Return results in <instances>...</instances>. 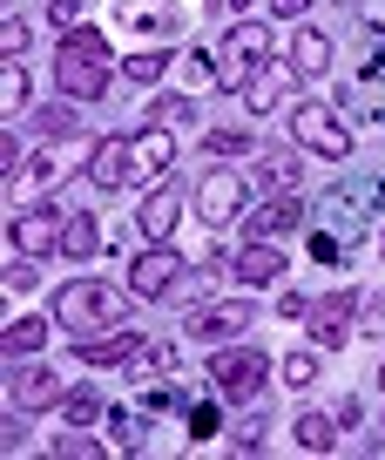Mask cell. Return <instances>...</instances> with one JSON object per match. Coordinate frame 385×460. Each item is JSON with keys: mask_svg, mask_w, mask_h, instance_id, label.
Returning a JSON list of instances; mask_svg holds the SVG:
<instances>
[{"mask_svg": "<svg viewBox=\"0 0 385 460\" xmlns=\"http://www.w3.org/2000/svg\"><path fill=\"white\" fill-rule=\"evenodd\" d=\"M55 325H68L74 339H95V332L122 325V291L95 285V278H74V285L55 291Z\"/></svg>", "mask_w": 385, "mask_h": 460, "instance_id": "1", "label": "cell"}, {"mask_svg": "<svg viewBox=\"0 0 385 460\" xmlns=\"http://www.w3.org/2000/svg\"><path fill=\"white\" fill-rule=\"evenodd\" d=\"M55 82H61V95L95 102L101 88H109V41H101L95 28H68V41H61V55H55Z\"/></svg>", "mask_w": 385, "mask_h": 460, "instance_id": "2", "label": "cell"}, {"mask_svg": "<svg viewBox=\"0 0 385 460\" xmlns=\"http://www.w3.org/2000/svg\"><path fill=\"white\" fill-rule=\"evenodd\" d=\"M216 88H230V95H243L250 88V75L271 61V28L264 21H237V28L223 34V48H216Z\"/></svg>", "mask_w": 385, "mask_h": 460, "instance_id": "3", "label": "cell"}, {"mask_svg": "<svg viewBox=\"0 0 385 460\" xmlns=\"http://www.w3.org/2000/svg\"><path fill=\"white\" fill-rule=\"evenodd\" d=\"M291 136H298L311 156H325V163H345V156H352V136L338 129L331 102H291Z\"/></svg>", "mask_w": 385, "mask_h": 460, "instance_id": "4", "label": "cell"}, {"mask_svg": "<svg viewBox=\"0 0 385 460\" xmlns=\"http://www.w3.org/2000/svg\"><path fill=\"white\" fill-rule=\"evenodd\" d=\"M210 379L230 400H250V393L271 379V359H264L257 345H223V352H210Z\"/></svg>", "mask_w": 385, "mask_h": 460, "instance_id": "5", "label": "cell"}, {"mask_svg": "<svg viewBox=\"0 0 385 460\" xmlns=\"http://www.w3.org/2000/svg\"><path fill=\"white\" fill-rule=\"evenodd\" d=\"M176 285H183V258H176L170 244L136 251V264H128V291H136V298H170Z\"/></svg>", "mask_w": 385, "mask_h": 460, "instance_id": "6", "label": "cell"}, {"mask_svg": "<svg viewBox=\"0 0 385 460\" xmlns=\"http://www.w3.org/2000/svg\"><path fill=\"white\" fill-rule=\"evenodd\" d=\"M243 197H250V190H243L237 170H210V176L197 183V217L223 230V224H237V217H243Z\"/></svg>", "mask_w": 385, "mask_h": 460, "instance_id": "7", "label": "cell"}, {"mask_svg": "<svg viewBox=\"0 0 385 460\" xmlns=\"http://www.w3.org/2000/svg\"><path fill=\"white\" fill-rule=\"evenodd\" d=\"M7 400H14V413H48V406H61L68 393H61V379L48 373L41 359H34V366H14V379H7Z\"/></svg>", "mask_w": 385, "mask_h": 460, "instance_id": "8", "label": "cell"}, {"mask_svg": "<svg viewBox=\"0 0 385 460\" xmlns=\"http://www.w3.org/2000/svg\"><path fill=\"white\" fill-rule=\"evenodd\" d=\"M61 230H68V224H61L55 203H34V210H21V217H14V244H21V258H48V251L61 244Z\"/></svg>", "mask_w": 385, "mask_h": 460, "instance_id": "9", "label": "cell"}, {"mask_svg": "<svg viewBox=\"0 0 385 460\" xmlns=\"http://www.w3.org/2000/svg\"><path fill=\"white\" fill-rule=\"evenodd\" d=\"M88 176H95V190H128L136 183V143H128V136H101Z\"/></svg>", "mask_w": 385, "mask_h": 460, "instance_id": "10", "label": "cell"}, {"mask_svg": "<svg viewBox=\"0 0 385 460\" xmlns=\"http://www.w3.org/2000/svg\"><path fill=\"white\" fill-rule=\"evenodd\" d=\"M352 318H358V291H331V298H311V339L331 352V345H345Z\"/></svg>", "mask_w": 385, "mask_h": 460, "instance_id": "11", "label": "cell"}, {"mask_svg": "<svg viewBox=\"0 0 385 460\" xmlns=\"http://www.w3.org/2000/svg\"><path fill=\"white\" fill-rule=\"evenodd\" d=\"M243 325H250V305H243V298H216V305H197V312H189V332L210 339V345L237 339Z\"/></svg>", "mask_w": 385, "mask_h": 460, "instance_id": "12", "label": "cell"}, {"mask_svg": "<svg viewBox=\"0 0 385 460\" xmlns=\"http://www.w3.org/2000/svg\"><path fill=\"white\" fill-rule=\"evenodd\" d=\"M143 352V332L136 325H115V332H95V339H74V359L82 366H122Z\"/></svg>", "mask_w": 385, "mask_h": 460, "instance_id": "13", "label": "cell"}, {"mask_svg": "<svg viewBox=\"0 0 385 460\" xmlns=\"http://www.w3.org/2000/svg\"><path fill=\"white\" fill-rule=\"evenodd\" d=\"M136 224H143V237H149V244H170V237H176V224H183V190H176V183H162L156 197L143 203V217H136Z\"/></svg>", "mask_w": 385, "mask_h": 460, "instance_id": "14", "label": "cell"}, {"mask_svg": "<svg viewBox=\"0 0 385 460\" xmlns=\"http://www.w3.org/2000/svg\"><path fill=\"white\" fill-rule=\"evenodd\" d=\"M291 230H304V203L298 197H271L250 210V237H264V244H277V237H291Z\"/></svg>", "mask_w": 385, "mask_h": 460, "instance_id": "15", "label": "cell"}, {"mask_svg": "<svg viewBox=\"0 0 385 460\" xmlns=\"http://www.w3.org/2000/svg\"><path fill=\"white\" fill-rule=\"evenodd\" d=\"M250 183L271 190V197H291V190H298V156H291V149H264V156L250 163Z\"/></svg>", "mask_w": 385, "mask_h": 460, "instance_id": "16", "label": "cell"}, {"mask_svg": "<svg viewBox=\"0 0 385 460\" xmlns=\"http://www.w3.org/2000/svg\"><path fill=\"white\" fill-rule=\"evenodd\" d=\"M277 271H284V251L264 244V237H250V244L237 251V278H243V285H271Z\"/></svg>", "mask_w": 385, "mask_h": 460, "instance_id": "17", "label": "cell"}, {"mask_svg": "<svg viewBox=\"0 0 385 460\" xmlns=\"http://www.w3.org/2000/svg\"><path fill=\"white\" fill-rule=\"evenodd\" d=\"M291 75H298L291 61H284V68H271V61H264V68L250 75V88H243V109H250V115L277 109V102H284V82H291Z\"/></svg>", "mask_w": 385, "mask_h": 460, "instance_id": "18", "label": "cell"}, {"mask_svg": "<svg viewBox=\"0 0 385 460\" xmlns=\"http://www.w3.org/2000/svg\"><path fill=\"white\" fill-rule=\"evenodd\" d=\"M176 163V136L170 129H143L136 136V176H162Z\"/></svg>", "mask_w": 385, "mask_h": 460, "instance_id": "19", "label": "cell"}, {"mask_svg": "<svg viewBox=\"0 0 385 460\" xmlns=\"http://www.w3.org/2000/svg\"><path fill=\"white\" fill-rule=\"evenodd\" d=\"M291 440H298V454H331V447H338V420H325V413H298Z\"/></svg>", "mask_w": 385, "mask_h": 460, "instance_id": "20", "label": "cell"}, {"mask_svg": "<svg viewBox=\"0 0 385 460\" xmlns=\"http://www.w3.org/2000/svg\"><path fill=\"white\" fill-rule=\"evenodd\" d=\"M291 68H298V75H325L331 68V41L318 28H298V41H291Z\"/></svg>", "mask_w": 385, "mask_h": 460, "instance_id": "21", "label": "cell"}, {"mask_svg": "<svg viewBox=\"0 0 385 460\" xmlns=\"http://www.w3.org/2000/svg\"><path fill=\"white\" fill-rule=\"evenodd\" d=\"M41 339H48V325H41V318H14V325H7V339H0V345H7V359H28V352H41Z\"/></svg>", "mask_w": 385, "mask_h": 460, "instance_id": "22", "label": "cell"}, {"mask_svg": "<svg viewBox=\"0 0 385 460\" xmlns=\"http://www.w3.org/2000/svg\"><path fill=\"white\" fill-rule=\"evenodd\" d=\"M61 251H68L74 264H88V258L101 251V230L88 224V217H68V230H61Z\"/></svg>", "mask_w": 385, "mask_h": 460, "instance_id": "23", "label": "cell"}, {"mask_svg": "<svg viewBox=\"0 0 385 460\" xmlns=\"http://www.w3.org/2000/svg\"><path fill=\"white\" fill-rule=\"evenodd\" d=\"M0 115H7V122L28 115V68H21V61H7V75H0Z\"/></svg>", "mask_w": 385, "mask_h": 460, "instance_id": "24", "label": "cell"}, {"mask_svg": "<svg viewBox=\"0 0 385 460\" xmlns=\"http://www.w3.org/2000/svg\"><path fill=\"white\" fill-rule=\"evenodd\" d=\"M34 129H41V136H74V129H82V115H74V95H68V102H55V109H41V115H34Z\"/></svg>", "mask_w": 385, "mask_h": 460, "instance_id": "25", "label": "cell"}, {"mask_svg": "<svg viewBox=\"0 0 385 460\" xmlns=\"http://www.w3.org/2000/svg\"><path fill=\"white\" fill-rule=\"evenodd\" d=\"M61 413H68L74 427H95V420H101V393L95 386H74L68 400H61Z\"/></svg>", "mask_w": 385, "mask_h": 460, "instance_id": "26", "label": "cell"}, {"mask_svg": "<svg viewBox=\"0 0 385 460\" xmlns=\"http://www.w3.org/2000/svg\"><path fill=\"white\" fill-rule=\"evenodd\" d=\"M128 366H136V386H143V379H156V373H170V366H176V345H149V352H136Z\"/></svg>", "mask_w": 385, "mask_h": 460, "instance_id": "27", "label": "cell"}, {"mask_svg": "<svg viewBox=\"0 0 385 460\" xmlns=\"http://www.w3.org/2000/svg\"><path fill=\"white\" fill-rule=\"evenodd\" d=\"M183 427H189V440H210V433H216V400H189Z\"/></svg>", "mask_w": 385, "mask_h": 460, "instance_id": "28", "label": "cell"}, {"mask_svg": "<svg viewBox=\"0 0 385 460\" xmlns=\"http://www.w3.org/2000/svg\"><path fill=\"white\" fill-rule=\"evenodd\" d=\"M230 440H237V454H257V440H264V406H250V413L230 427Z\"/></svg>", "mask_w": 385, "mask_h": 460, "instance_id": "29", "label": "cell"}, {"mask_svg": "<svg viewBox=\"0 0 385 460\" xmlns=\"http://www.w3.org/2000/svg\"><path fill=\"white\" fill-rule=\"evenodd\" d=\"M48 454H61V460H88V454H101V447H95V433H88V427H74V433H61Z\"/></svg>", "mask_w": 385, "mask_h": 460, "instance_id": "30", "label": "cell"}, {"mask_svg": "<svg viewBox=\"0 0 385 460\" xmlns=\"http://www.w3.org/2000/svg\"><path fill=\"white\" fill-rule=\"evenodd\" d=\"M122 68H128V82H162V68H170V61H162L156 48H143V55H128Z\"/></svg>", "mask_w": 385, "mask_h": 460, "instance_id": "31", "label": "cell"}, {"mask_svg": "<svg viewBox=\"0 0 385 460\" xmlns=\"http://www.w3.org/2000/svg\"><path fill=\"white\" fill-rule=\"evenodd\" d=\"M358 332H365V339H385V291H372V298L358 305Z\"/></svg>", "mask_w": 385, "mask_h": 460, "instance_id": "32", "label": "cell"}, {"mask_svg": "<svg viewBox=\"0 0 385 460\" xmlns=\"http://www.w3.org/2000/svg\"><path fill=\"white\" fill-rule=\"evenodd\" d=\"M311 379H318V352H291V359H284V386H311Z\"/></svg>", "mask_w": 385, "mask_h": 460, "instance_id": "33", "label": "cell"}, {"mask_svg": "<svg viewBox=\"0 0 385 460\" xmlns=\"http://www.w3.org/2000/svg\"><path fill=\"white\" fill-rule=\"evenodd\" d=\"M0 55H7V61L28 55V21H7V28H0Z\"/></svg>", "mask_w": 385, "mask_h": 460, "instance_id": "34", "label": "cell"}, {"mask_svg": "<svg viewBox=\"0 0 385 460\" xmlns=\"http://www.w3.org/2000/svg\"><path fill=\"white\" fill-rule=\"evenodd\" d=\"M82 7H88V0H48V21H55V28H74Z\"/></svg>", "mask_w": 385, "mask_h": 460, "instance_id": "35", "label": "cell"}, {"mask_svg": "<svg viewBox=\"0 0 385 460\" xmlns=\"http://www.w3.org/2000/svg\"><path fill=\"white\" fill-rule=\"evenodd\" d=\"M243 149H250V143H243L237 129H216V136H210V156H243Z\"/></svg>", "mask_w": 385, "mask_h": 460, "instance_id": "36", "label": "cell"}, {"mask_svg": "<svg viewBox=\"0 0 385 460\" xmlns=\"http://www.w3.org/2000/svg\"><path fill=\"white\" fill-rule=\"evenodd\" d=\"M156 122H189V102L183 95H162L156 102Z\"/></svg>", "mask_w": 385, "mask_h": 460, "instance_id": "37", "label": "cell"}, {"mask_svg": "<svg viewBox=\"0 0 385 460\" xmlns=\"http://www.w3.org/2000/svg\"><path fill=\"white\" fill-rule=\"evenodd\" d=\"M34 285V258H14L7 264V291H28Z\"/></svg>", "mask_w": 385, "mask_h": 460, "instance_id": "38", "label": "cell"}, {"mask_svg": "<svg viewBox=\"0 0 385 460\" xmlns=\"http://www.w3.org/2000/svg\"><path fill=\"white\" fill-rule=\"evenodd\" d=\"M277 312H284V318H311V298H304V291H284V298H277Z\"/></svg>", "mask_w": 385, "mask_h": 460, "instance_id": "39", "label": "cell"}, {"mask_svg": "<svg viewBox=\"0 0 385 460\" xmlns=\"http://www.w3.org/2000/svg\"><path fill=\"white\" fill-rule=\"evenodd\" d=\"M358 21H365V28H379V34H385V0H358Z\"/></svg>", "mask_w": 385, "mask_h": 460, "instance_id": "40", "label": "cell"}, {"mask_svg": "<svg viewBox=\"0 0 385 460\" xmlns=\"http://www.w3.org/2000/svg\"><path fill=\"white\" fill-rule=\"evenodd\" d=\"M271 7H277V14H284V21H298L304 7H311V0H271Z\"/></svg>", "mask_w": 385, "mask_h": 460, "instance_id": "41", "label": "cell"}, {"mask_svg": "<svg viewBox=\"0 0 385 460\" xmlns=\"http://www.w3.org/2000/svg\"><path fill=\"white\" fill-rule=\"evenodd\" d=\"M230 7H243V14H250V7H257V0H230Z\"/></svg>", "mask_w": 385, "mask_h": 460, "instance_id": "42", "label": "cell"}, {"mask_svg": "<svg viewBox=\"0 0 385 460\" xmlns=\"http://www.w3.org/2000/svg\"><path fill=\"white\" fill-rule=\"evenodd\" d=\"M379 386H385V366H379Z\"/></svg>", "mask_w": 385, "mask_h": 460, "instance_id": "43", "label": "cell"}]
</instances>
